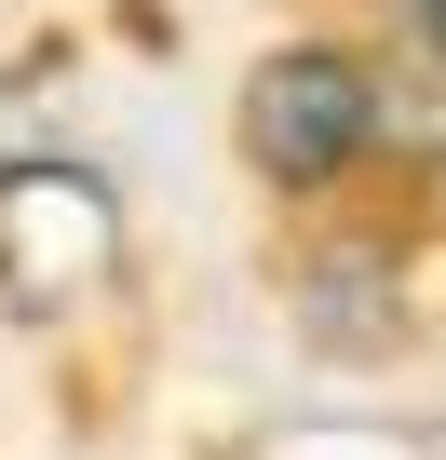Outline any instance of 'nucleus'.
Listing matches in <instances>:
<instances>
[{
    "label": "nucleus",
    "mask_w": 446,
    "mask_h": 460,
    "mask_svg": "<svg viewBox=\"0 0 446 460\" xmlns=\"http://www.w3.org/2000/svg\"><path fill=\"white\" fill-rule=\"evenodd\" d=\"M379 109L392 95H379V68L352 41H284V55L244 68V163L271 190H338L379 149Z\"/></svg>",
    "instance_id": "nucleus-1"
},
{
    "label": "nucleus",
    "mask_w": 446,
    "mask_h": 460,
    "mask_svg": "<svg viewBox=\"0 0 446 460\" xmlns=\"http://www.w3.org/2000/svg\"><path fill=\"white\" fill-rule=\"evenodd\" d=\"M109 258H122L109 176H82V163H14L0 176V285L28 312H68L82 285H109Z\"/></svg>",
    "instance_id": "nucleus-2"
},
{
    "label": "nucleus",
    "mask_w": 446,
    "mask_h": 460,
    "mask_svg": "<svg viewBox=\"0 0 446 460\" xmlns=\"http://www.w3.org/2000/svg\"><path fill=\"white\" fill-rule=\"evenodd\" d=\"M406 28H419V41H446V0H406Z\"/></svg>",
    "instance_id": "nucleus-3"
}]
</instances>
